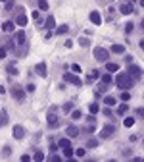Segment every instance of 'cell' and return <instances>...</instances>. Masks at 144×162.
I'll list each match as a JSON object with an SVG mask.
<instances>
[{
	"label": "cell",
	"instance_id": "obj_25",
	"mask_svg": "<svg viewBox=\"0 0 144 162\" xmlns=\"http://www.w3.org/2000/svg\"><path fill=\"white\" fill-rule=\"evenodd\" d=\"M6 70H8V74H10V75H18V68H15L14 64H8Z\"/></svg>",
	"mask_w": 144,
	"mask_h": 162
},
{
	"label": "cell",
	"instance_id": "obj_10",
	"mask_svg": "<svg viewBox=\"0 0 144 162\" xmlns=\"http://www.w3.org/2000/svg\"><path fill=\"white\" fill-rule=\"evenodd\" d=\"M119 12L125 14V15H129V14H133V12H134V8H133V4H131V2H123L121 6H119Z\"/></svg>",
	"mask_w": 144,
	"mask_h": 162
},
{
	"label": "cell",
	"instance_id": "obj_4",
	"mask_svg": "<svg viewBox=\"0 0 144 162\" xmlns=\"http://www.w3.org/2000/svg\"><path fill=\"white\" fill-rule=\"evenodd\" d=\"M127 74H129L133 79H137V81L142 77V70H140V66H134V64H131V66L127 68Z\"/></svg>",
	"mask_w": 144,
	"mask_h": 162
},
{
	"label": "cell",
	"instance_id": "obj_1",
	"mask_svg": "<svg viewBox=\"0 0 144 162\" xmlns=\"http://www.w3.org/2000/svg\"><path fill=\"white\" fill-rule=\"evenodd\" d=\"M115 85H117L121 91H129L131 87H134V79L131 77L127 71H121V74H117V77H115Z\"/></svg>",
	"mask_w": 144,
	"mask_h": 162
},
{
	"label": "cell",
	"instance_id": "obj_39",
	"mask_svg": "<svg viewBox=\"0 0 144 162\" xmlns=\"http://www.w3.org/2000/svg\"><path fill=\"white\" fill-rule=\"evenodd\" d=\"M71 71H73V74H81V66H79V64H73V66H71Z\"/></svg>",
	"mask_w": 144,
	"mask_h": 162
},
{
	"label": "cell",
	"instance_id": "obj_48",
	"mask_svg": "<svg viewBox=\"0 0 144 162\" xmlns=\"http://www.w3.org/2000/svg\"><path fill=\"white\" fill-rule=\"evenodd\" d=\"M29 160H31V156H27V155L21 156V162H29Z\"/></svg>",
	"mask_w": 144,
	"mask_h": 162
},
{
	"label": "cell",
	"instance_id": "obj_32",
	"mask_svg": "<svg viewBox=\"0 0 144 162\" xmlns=\"http://www.w3.org/2000/svg\"><path fill=\"white\" fill-rule=\"evenodd\" d=\"M88 110H90V114H96V112H98V104L96 102H90L88 104Z\"/></svg>",
	"mask_w": 144,
	"mask_h": 162
},
{
	"label": "cell",
	"instance_id": "obj_24",
	"mask_svg": "<svg viewBox=\"0 0 144 162\" xmlns=\"http://www.w3.org/2000/svg\"><path fill=\"white\" fill-rule=\"evenodd\" d=\"M134 122H137L134 118H125V120H123V125H125V127H133Z\"/></svg>",
	"mask_w": 144,
	"mask_h": 162
},
{
	"label": "cell",
	"instance_id": "obj_36",
	"mask_svg": "<svg viewBox=\"0 0 144 162\" xmlns=\"http://www.w3.org/2000/svg\"><path fill=\"white\" fill-rule=\"evenodd\" d=\"M58 145H60L61 149H64V147H71V143H69V139H60V143H58Z\"/></svg>",
	"mask_w": 144,
	"mask_h": 162
},
{
	"label": "cell",
	"instance_id": "obj_20",
	"mask_svg": "<svg viewBox=\"0 0 144 162\" xmlns=\"http://www.w3.org/2000/svg\"><path fill=\"white\" fill-rule=\"evenodd\" d=\"M127 110H129V106H127L125 102L119 104V106H117V116H125V114H127Z\"/></svg>",
	"mask_w": 144,
	"mask_h": 162
},
{
	"label": "cell",
	"instance_id": "obj_17",
	"mask_svg": "<svg viewBox=\"0 0 144 162\" xmlns=\"http://www.w3.org/2000/svg\"><path fill=\"white\" fill-rule=\"evenodd\" d=\"M100 77V74H98V70H90L88 75H86V83H92V81H96Z\"/></svg>",
	"mask_w": 144,
	"mask_h": 162
},
{
	"label": "cell",
	"instance_id": "obj_50",
	"mask_svg": "<svg viewBox=\"0 0 144 162\" xmlns=\"http://www.w3.org/2000/svg\"><path fill=\"white\" fill-rule=\"evenodd\" d=\"M4 93H6V89H4V87H0V95H4Z\"/></svg>",
	"mask_w": 144,
	"mask_h": 162
},
{
	"label": "cell",
	"instance_id": "obj_40",
	"mask_svg": "<svg viewBox=\"0 0 144 162\" xmlns=\"http://www.w3.org/2000/svg\"><path fill=\"white\" fill-rule=\"evenodd\" d=\"M10 155H12V149L10 147H4L2 149V156H10Z\"/></svg>",
	"mask_w": 144,
	"mask_h": 162
},
{
	"label": "cell",
	"instance_id": "obj_47",
	"mask_svg": "<svg viewBox=\"0 0 144 162\" xmlns=\"http://www.w3.org/2000/svg\"><path fill=\"white\" fill-rule=\"evenodd\" d=\"M104 116H108V118H113V116H112V110H110V108H104Z\"/></svg>",
	"mask_w": 144,
	"mask_h": 162
},
{
	"label": "cell",
	"instance_id": "obj_8",
	"mask_svg": "<svg viewBox=\"0 0 144 162\" xmlns=\"http://www.w3.org/2000/svg\"><path fill=\"white\" fill-rule=\"evenodd\" d=\"M46 122H48L50 127H58V125H60V116L54 114V112H50V114L46 116Z\"/></svg>",
	"mask_w": 144,
	"mask_h": 162
},
{
	"label": "cell",
	"instance_id": "obj_33",
	"mask_svg": "<svg viewBox=\"0 0 144 162\" xmlns=\"http://www.w3.org/2000/svg\"><path fill=\"white\" fill-rule=\"evenodd\" d=\"M104 102H106V106H113V104H115V99H113V96H106Z\"/></svg>",
	"mask_w": 144,
	"mask_h": 162
},
{
	"label": "cell",
	"instance_id": "obj_21",
	"mask_svg": "<svg viewBox=\"0 0 144 162\" xmlns=\"http://www.w3.org/2000/svg\"><path fill=\"white\" fill-rule=\"evenodd\" d=\"M100 81H102V83H104V85H110V83H112V81H113V77H112V75L108 74V71H106V74H104V75H102V77H100Z\"/></svg>",
	"mask_w": 144,
	"mask_h": 162
},
{
	"label": "cell",
	"instance_id": "obj_30",
	"mask_svg": "<svg viewBox=\"0 0 144 162\" xmlns=\"http://www.w3.org/2000/svg\"><path fill=\"white\" fill-rule=\"evenodd\" d=\"M67 29H69L67 25H60V27L56 29V33H58V35H65V33H67Z\"/></svg>",
	"mask_w": 144,
	"mask_h": 162
},
{
	"label": "cell",
	"instance_id": "obj_26",
	"mask_svg": "<svg viewBox=\"0 0 144 162\" xmlns=\"http://www.w3.org/2000/svg\"><path fill=\"white\" fill-rule=\"evenodd\" d=\"M39 10L40 12H46L48 10V2H46V0H39Z\"/></svg>",
	"mask_w": 144,
	"mask_h": 162
},
{
	"label": "cell",
	"instance_id": "obj_35",
	"mask_svg": "<svg viewBox=\"0 0 144 162\" xmlns=\"http://www.w3.org/2000/svg\"><path fill=\"white\" fill-rule=\"evenodd\" d=\"M33 160H37V162H40V160H44V152H35V156H33Z\"/></svg>",
	"mask_w": 144,
	"mask_h": 162
},
{
	"label": "cell",
	"instance_id": "obj_38",
	"mask_svg": "<svg viewBox=\"0 0 144 162\" xmlns=\"http://www.w3.org/2000/svg\"><path fill=\"white\" fill-rule=\"evenodd\" d=\"M81 116H83V114H81V110H73V112H71V118H73V120H79Z\"/></svg>",
	"mask_w": 144,
	"mask_h": 162
},
{
	"label": "cell",
	"instance_id": "obj_43",
	"mask_svg": "<svg viewBox=\"0 0 144 162\" xmlns=\"http://www.w3.org/2000/svg\"><path fill=\"white\" fill-rule=\"evenodd\" d=\"M71 108H73V104H71V102L64 104V112H71Z\"/></svg>",
	"mask_w": 144,
	"mask_h": 162
},
{
	"label": "cell",
	"instance_id": "obj_34",
	"mask_svg": "<svg viewBox=\"0 0 144 162\" xmlns=\"http://www.w3.org/2000/svg\"><path fill=\"white\" fill-rule=\"evenodd\" d=\"M31 18L35 19L37 23H40V12H39V10H35V12H33V14H31Z\"/></svg>",
	"mask_w": 144,
	"mask_h": 162
},
{
	"label": "cell",
	"instance_id": "obj_44",
	"mask_svg": "<svg viewBox=\"0 0 144 162\" xmlns=\"http://www.w3.org/2000/svg\"><path fill=\"white\" fill-rule=\"evenodd\" d=\"M25 91H27V93H33V91H35V85H33V83H27Z\"/></svg>",
	"mask_w": 144,
	"mask_h": 162
},
{
	"label": "cell",
	"instance_id": "obj_14",
	"mask_svg": "<svg viewBox=\"0 0 144 162\" xmlns=\"http://www.w3.org/2000/svg\"><path fill=\"white\" fill-rule=\"evenodd\" d=\"M106 71H108V74H115V71H119V64H115V62H106Z\"/></svg>",
	"mask_w": 144,
	"mask_h": 162
},
{
	"label": "cell",
	"instance_id": "obj_9",
	"mask_svg": "<svg viewBox=\"0 0 144 162\" xmlns=\"http://www.w3.org/2000/svg\"><path fill=\"white\" fill-rule=\"evenodd\" d=\"M64 79L67 81V83H71V85H77V87L81 85V79L77 77V74H69V71H67V74L64 75Z\"/></svg>",
	"mask_w": 144,
	"mask_h": 162
},
{
	"label": "cell",
	"instance_id": "obj_3",
	"mask_svg": "<svg viewBox=\"0 0 144 162\" xmlns=\"http://www.w3.org/2000/svg\"><path fill=\"white\" fill-rule=\"evenodd\" d=\"M94 58H96L98 62H108V58H110V52L106 50V48L98 46V48H94Z\"/></svg>",
	"mask_w": 144,
	"mask_h": 162
},
{
	"label": "cell",
	"instance_id": "obj_31",
	"mask_svg": "<svg viewBox=\"0 0 144 162\" xmlns=\"http://www.w3.org/2000/svg\"><path fill=\"white\" fill-rule=\"evenodd\" d=\"M96 145H98V141H96V139H92V137H90V139L86 141V147H88V149H94Z\"/></svg>",
	"mask_w": 144,
	"mask_h": 162
},
{
	"label": "cell",
	"instance_id": "obj_42",
	"mask_svg": "<svg viewBox=\"0 0 144 162\" xmlns=\"http://www.w3.org/2000/svg\"><path fill=\"white\" fill-rule=\"evenodd\" d=\"M12 8H14V0H6V10L12 12Z\"/></svg>",
	"mask_w": 144,
	"mask_h": 162
},
{
	"label": "cell",
	"instance_id": "obj_51",
	"mask_svg": "<svg viewBox=\"0 0 144 162\" xmlns=\"http://www.w3.org/2000/svg\"><path fill=\"white\" fill-rule=\"evenodd\" d=\"M0 2H6V0H0Z\"/></svg>",
	"mask_w": 144,
	"mask_h": 162
},
{
	"label": "cell",
	"instance_id": "obj_28",
	"mask_svg": "<svg viewBox=\"0 0 144 162\" xmlns=\"http://www.w3.org/2000/svg\"><path fill=\"white\" fill-rule=\"evenodd\" d=\"M73 155H75L77 158H83V156L86 155V151H85V149H77V151H73Z\"/></svg>",
	"mask_w": 144,
	"mask_h": 162
},
{
	"label": "cell",
	"instance_id": "obj_49",
	"mask_svg": "<svg viewBox=\"0 0 144 162\" xmlns=\"http://www.w3.org/2000/svg\"><path fill=\"white\" fill-rule=\"evenodd\" d=\"M52 37V33H50V29H48V31H44V39H50Z\"/></svg>",
	"mask_w": 144,
	"mask_h": 162
},
{
	"label": "cell",
	"instance_id": "obj_7",
	"mask_svg": "<svg viewBox=\"0 0 144 162\" xmlns=\"http://www.w3.org/2000/svg\"><path fill=\"white\" fill-rule=\"evenodd\" d=\"M113 133H115V127H113V125H104V127H102V131H100V137H102V139H110Z\"/></svg>",
	"mask_w": 144,
	"mask_h": 162
},
{
	"label": "cell",
	"instance_id": "obj_37",
	"mask_svg": "<svg viewBox=\"0 0 144 162\" xmlns=\"http://www.w3.org/2000/svg\"><path fill=\"white\" fill-rule=\"evenodd\" d=\"M129 99H131L129 91H123V93H121V100H123V102H127V100H129Z\"/></svg>",
	"mask_w": 144,
	"mask_h": 162
},
{
	"label": "cell",
	"instance_id": "obj_12",
	"mask_svg": "<svg viewBox=\"0 0 144 162\" xmlns=\"http://www.w3.org/2000/svg\"><path fill=\"white\" fill-rule=\"evenodd\" d=\"M14 137H15V139H23V137H25V129H23V125H14Z\"/></svg>",
	"mask_w": 144,
	"mask_h": 162
},
{
	"label": "cell",
	"instance_id": "obj_45",
	"mask_svg": "<svg viewBox=\"0 0 144 162\" xmlns=\"http://www.w3.org/2000/svg\"><path fill=\"white\" fill-rule=\"evenodd\" d=\"M6 48H4V46H0V60H2V58H6Z\"/></svg>",
	"mask_w": 144,
	"mask_h": 162
},
{
	"label": "cell",
	"instance_id": "obj_15",
	"mask_svg": "<svg viewBox=\"0 0 144 162\" xmlns=\"http://www.w3.org/2000/svg\"><path fill=\"white\" fill-rule=\"evenodd\" d=\"M14 27H15L14 21H4L2 23V31L4 33H14Z\"/></svg>",
	"mask_w": 144,
	"mask_h": 162
},
{
	"label": "cell",
	"instance_id": "obj_23",
	"mask_svg": "<svg viewBox=\"0 0 144 162\" xmlns=\"http://www.w3.org/2000/svg\"><path fill=\"white\" fill-rule=\"evenodd\" d=\"M54 25H56V19L52 18V15H48L46 18V29H54Z\"/></svg>",
	"mask_w": 144,
	"mask_h": 162
},
{
	"label": "cell",
	"instance_id": "obj_6",
	"mask_svg": "<svg viewBox=\"0 0 144 162\" xmlns=\"http://www.w3.org/2000/svg\"><path fill=\"white\" fill-rule=\"evenodd\" d=\"M15 23L19 27H25L27 25V15L23 14V8H18V15H15Z\"/></svg>",
	"mask_w": 144,
	"mask_h": 162
},
{
	"label": "cell",
	"instance_id": "obj_27",
	"mask_svg": "<svg viewBox=\"0 0 144 162\" xmlns=\"http://www.w3.org/2000/svg\"><path fill=\"white\" fill-rule=\"evenodd\" d=\"M64 156L65 158H71L73 156V149L71 147H64Z\"/></svg>",
	"mask_w": 144,
	"mask_h": 162
},
{
	"label": "cell",
	"instance_id": "obj_13",
	"mask_svg": "<svg viewBox=\"0 0 144 162\" xmlns=\"http://www.w3.org/2000/svg\"><path fill=\"white\" fill-rule=\"evenodd\" d=\"M15 46H18V44H15V40H14V39H4V48H6V50L14 52V50H15Z\"/></svg>",
	"mask_w": 144,
	"mask_h": 162
},
{
	"label": "cell",
	"instance_id": "obj_29",
	"mask_svg": "<svg viewBox=\"0 0 144 162\" xmlns=\"http://www.w3.org/2000/svg\"><path fill=\"white\" fill-rule=\"evenodd\" d=\"M133 31H134V23H133V21H129V23L125 25V33L129 35V33H133Z\"/></svg>",
	"mask_w": 144,
	"mask_h": 162
},
{
	"label": "cell",
	"instance_id": "obj_16",
	"mask_svg": "<svg viewBox=\"0 0 144 162\" xmlns=\"http://www.w3.org/2000/svg\"><path fill=\"white\" fill-rule=\"evenodd\" d=\"M8 122H10V116H8V112H6V110H0V127L8 125Z\"/></svg>",
	"mask_w": 144,
	"mask_h": 162
},
{
	"label": "cell",
	"instance_id": "obj_41",
	"mask_svg": "<svg viewBox=\"0 0 144 162\" xmlns=\"http://www.w3.org/2000/svg\"><path fill=\"white\" fill-rule=\"evenodd\" d=\"M79 44H81V46H88V44H90V40L83 37V39H79Z\"/></svg>",
	"mask_w": 144,
	"mask_h": 162
},
{
	"label": "cell",
	"instance_id": "obj_19",
	"mask_svg": "<svg viewBox=\"0 0 144 162\" xmlns=\"http://www.w3.org/2000/svg\"><path fill=\"white\" fill-rule=\"evenodd\" d=\"M65 133H67V137H77L79 135V129H77L75 125H69V127L65 129Z\"/></svg>",
	"mask_w": 144,
	"mask_h": 162
},
{
	"label": "cell",
	"instance_id": "obj_11",
	"mask_svg": "<svg viewBox=\"0 0 144 162\" xmlns=\"http://www.w3.org/2000/svg\"><path fill=\"white\" fill-rule=\"evenodd\" d=\"M35 71H37V75H40V77H46V74H48L46 64H37V66H35Z\"/></svg>",
	"mask_w": 144,
	"mask_h": 162
},
{
	"label": "cell",
	"instance_id": "obj_22",
	"mask_svg": "<svg viewBox=\"0 0 144 162\" xmlns=\"http://www.w3.org/2000/svg\"><path fill=\"white\" fill-rule=\"evenodd\" d=\"M112 52H115V54H123V52H125V46H123V44H113Z\"/></svg>",
	"mask_w": 144,
	"mask_h": 162
},
{
	"label": "cell",
	"instance_id": "obj_18",
	"mask_svg": "<svg viewBox=\"0 0 144 162\" xmlns=\"http://www.w3.org/2000/svg\"><path fill=\"white\" fill-rule=\"evenodd\" d=\"M90 21H92L94 25H100V23H102L100 14H98V12H90Z\"/></svg>",
	"mask_w": 144,
	"mask_h": 162
},
{
	"label": "cell",
	"instance_id": "obj_5",
	"mask_svg": "<svg viewBox=\"0 0 144 162\" xmlns=\"http://www.w3.org/2000/svg\"><path fill=\"white\" fill-rule=\"evenodd\" d=\"M14 40H15V44H19V46H21V44H27V35H25V31H15L14 33Z\"/></svg>",
	"mask_w": 144,
	"mask_h": 162
},
{
	"label": "cell",
	"instance_id": "obj_2",
	"mask_svg": "<svg viewBox=\"0 0 144 162\" xmlns=\"http://www.w3.org/2000/svg\"><path fill=\"white\" fill-rule=\"evenodd\" d=\"M12 96H14L18 102H23V100H25V89H21L19 85H12Z\"/></svg>",
	"mask_w": 144,
	"mask_h": 162
},
{
	"label": "cell",
	"instance_id": "obj_46",
	"mask_svg": "<svg viewBox=\"0 0 144 162\" xmlns=\"http://www.w3.org/2000/svg\"><path fill=\"white\" fill-rule=\"evenodd\" d=\"M56 149H58L56 141H54V139H50V151H56Z\"/></svg>",
	"mask_w": 144,
	"mask_h": 162
}]
</instances>
